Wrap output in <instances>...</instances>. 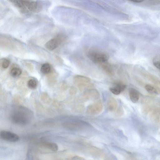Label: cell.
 I'll return each instance as SVG.
<instances>
[{
	"label": "cell",
	"mask_w": 160,
	"mask_h": 160,
	"mask_svg": "<svg viewBox=\"0 0 160 160\" xmlns=\"http://www.w3.org/2000/svg\"><path fill=\"white\" fill-rule=\"evenodd\" d=\"M29 112L22 108L14 110L10 115V119L13 123L20 125L27 124L30 120Z\"/></svg>",
	"instance_id": "cell-1"
},
{
	"label": "cell",
	"mask_w": 160,
	"mask_h": 160,
	"mask_svg": "<svg viewBox=\"0 0 160 160\" xmlns=\"http://www.w3.org/2000/svg\"><path fill=\"white\" fill-rule=\"evenodd\" d=\"M21 10L23 12L30 11L38 12L42 9L41 5L37 2L31 0H21Z\"/></svg>",
	"instance_id": "cell-2"
},
{
	"label": "cell",
	"mask_w": 160,
	"mask_h": 160,
	"mask_svg": "<svg viewBox=\"0 0 160 160\" xmlns=\"http://www.w3.org/2000/svg\"><path fill=\"white\" fill-rule=\"evenodd\" d=\"M65 35L62 34H59L47 42L45 47L49 50H52L57 48L66 39Z\"/></svg>",
	"instance_id": "cell-3"
},
{
	"label": "cell",
	"mask_w": 160,
	"mask_h": 160,
	"mask_svg": "<svg viewBox=\"0 0 160 160\" xmlns=\"http://www.w3.org/2000/svg\"><path fill=\"white\" fill-rule=\"evenodd\" d=\"M88 54L90 59L95 62L104 63L108 59V56L107 54L101 52L91 51Z\"/></svg>",
	"instance_id": "cell-4"
},
{
	"label": "cell",
	"mask_w": 160,
	"mask_h": 160,
	"mask_svg": "<svg viewBox=\"0 0 160 160\" xmlns=\"http://www.w3.org/2000/svg\"><path fill=\"white\" fill-rule=\"evenodd\" d=\"M103 108V105L100 101L96 102L90 105L87 108V112L89 114L97 115L100 113Z\"/></svg>",
	"instance_id": "cell-5"
},
{
	"label": "cell",
	"mask_w": 160,
	"mask_h": 160,
	"mask_svg": "<svg viewBox=\"0 0 160 160\" xmlns=\"http://www.w3.org/2000/svg\"><path fill=\"white\" fill-rule=\"evenodd\" d=\"M0 138L4 140L13 142L18 141L19 139V137L16 134L6 131H2L1 132Z\"/></svg>",
	"instance_id": "cell-6"
},
{
	"label": "cell",
	"mask_w": 160,
	"mask_h": 160,
	"mask_svg": "<svg viewBox=\"0 0 160 160\" xmlns=\"http://www.w3.org/2000/svg\"><path fill=\"white\" fill-rule=\"evenodd\" d=\"M74 80L80 88L82 89L83 87L88 85L90 82V78L86 76L77 75L73 78Z\"/></svg>",
	"instance_id": "cell-7"
},
{
	"label": "cell",
	"mask_w": 160,
	"mask_h": 160,
	"mask_svg": "<svg viewBox=\"0 0 160 160\" xmlns=\"http://www.w3.org/2000/svg\"><path fill=\"white\" fill-rule=\"evenodd\" d=\"M66 127L71 130L79 131L84 128L86 124L81 122H68L64 124Z\"/></svg>",
	"instance_id": "cell-8"
},
{
	"label": "cell",
	"mask_w": 160,
	"mask_h": 160,
	"mask_svg": "<svg viewBox=\"0 0 160 160\" xmlns=\"http://www.w3.org/2000/svg\"><path fill=\"white\" fill-rule=\"evenodd\" d=\"M126 88V86L120 82H118L114 84V85L110 88V91L113 94L116 95L119 94L123 91Z\"/></svg>",
	"instance_id": "cell-9"
},
{
	"label": "cell",
	"mask_w": 160,
	"mask_h": 160,
	"mask_svg": "<svg viewBox=\"0 0 160 160\" xmlns=\"http://www.w3.org/2000/svg\"><path fill=\"white\" fill-rule=\"evenodd\" d=\"M84 97L87 99L95 100L97 99L99 97V93L96 89H89L84 93Z\"/></svg>",
	"instance_id": "cell-10"
},
{
	"label": "cell",
	"mask_w": 160,
	"mask_h": 160,
	"mask_svg": "<svg viewBox=\"0 0 160 160\" xmlns=\"http://www.w3.org/2000/svg\"><path fill=\"white\" fill-rule=\"evenodd\" d=\"M107 107L109 111H115L118 107V103L116 100L114 98H110L107 102Z\"/></svg>",
	"instance_id": "cell-11"
},
{
	"label": "cell",
	"mask_w": 160,
	"mask_h": 160,
	"mask_svg": "<svg viewBox=\"0 0 160 160\" xmlns=\"http://www.w3.org/2000/svg\"><path fill=\"white\" fill-rule=\"evenodd\" d=\"M40 145L54 152L57 151L58 149V145L54 142H44L41 143Z\"/></svg>",
	"instance_id": "cell-12"
},
{
	"label": "cell",
	"mask_w": 160,
	"mask_h": 160,
	"mask_svg": "<svg viewBox=\"0 0 160 160\" xmlns=\"http://www.w3.org/2000/svg\"><path fill=\"white\" fill-rule=\"evenodd\" d=\"M129 96L130 99L134 103L137 102L139 99V95L138 91L134 88H131L129 90Z\"/></svg>",
	"instance_id": "cell-13"
},
{
	"label": "cell",
	"mask_w": 160,
	"mask_h": 160,
	"mask_svg": "<svg viewBox=\"0 0 160 160\" xmlns=\"http://www.w3.org/2000/svg\"><path fill=\"white\" fill-rule=\"evenodd\" d=\"M51 69V67L50 64L48 63H45L42 66L40 71L42 73L47 74L50 72Z\"/></svg>",
	"instance_id": "cell-14"
},
{
	"label": "cell",
	"mask_w": 160,
	"mask_h": 160,
	"mask_svg": "<svg viewBox=\"0 0 160 160\" xmlns=\"http://www.w3.org/2000/svg\"><path fill=\"white\" fill-rule=\"evenodd\" d=\"M21 69L19 68L13 67L11 70L10 74L12 76L16 77L19 76L22 73Z\"/></svg>",
	"instance_id": "cell-15"
},
{
	"label": "cell",
	"mask_w": 160,
	"mask_h": 160,
	"mask_svg": "<svg viewBox=\"0 0 160 160\" xmlns=\"http://www.w3.org/2000/svg\"><path fill=\"white\" fill-rule=\"evenodd\" d=\"M28 87L30 89H33L36 88L37 85V81L34 79L29 80L27 82Z\"/></svg>",
	"instance_id": "cell-16"
},
{
	"label": "cell",
	"mask_w": 160,
	"mask_h": 160,
	"mask_svg": "<svg viewBox=\"0 0 160 160\" xmlns=\"http://www.w3.org/2000/svg\"><path fill=\"white\" fill-rule=\"evenodd\" d=\"M145 89L148 92L154 94H158V93L156 89L149 85H146L145 87Z\"/></svg>",
	"instance_id": "cell-17"
},
{
	"label": "cell",
	"mask_w": 160,
	"mask_h": 160,
	"mask_svg": "<svg viewBox=\"0 0 160 160\" xmlns=\"http://www.w3.org/2000/svg\"><path fill=\"white\" fill-rule=\"evenodd\" d=\"M153 63L155 67L160 69V56L154 57L153 60Z\"/></svg>",
	"instance_id": "cell-18"
},
{
	"label": "cell",
	"mask_w": 160,
	"mask_h": 160,
	"mask_svg": "<svg viewBox=\"0 0 160 160\" xmlns=\"http://www.w3.org/2000/svg\"><path fill=\"white\" fill-rule=\"evenodd\" d=\"M104 70L108 74H111L112 73V69L109 65L107 64H103L102 65Z\"/></svg>",
	"instance_id": "cell-19"
},
{
	"label": "cell",
	"mask_w": 160,
	"mask_h": 160,
	"mask_svg": "<svg viewBox=\"0 0 160 160\" xmlns=\"http://www.w3.org/2000/svg\"><path fill=\"white\" fill-rule=\"evenodd\" d=\"M10 63V61L8 60L4 59L2 62V66L3 68H7L9 66Z\"/></svg>",
	"instance_id": "cell-20"
},
{
	"label": "cell",
	"mask_w": 160,
	"mask_h": 160,
	"mask_svg": "<svg viewBox=\"0 0 160 160\" xmlns=\"http://www.w3.org/2000/svg\"><path fill=\"white\" fill-rule=\"evenodd\" d=\"M129 1H131L132 2H142L144 0H129Z\"/></svg>",
	"instance_id": "cell-21"
},
{
	"label": "cell",
	"mask_w": 160,
	"mask_h": 160,
	"mask_svg": "<svg viewBox=\"0 0 160 160\" xmlns=\"http://www.w3.org/2000/svg\"><path fill=\"white\" fill-rule=\"evenodd\" d=\"M73 159H84V158H81V157H79L76 156L73 158Z\"/></svg>",
	"instance_id": "cell-22"
}]
</instances>
